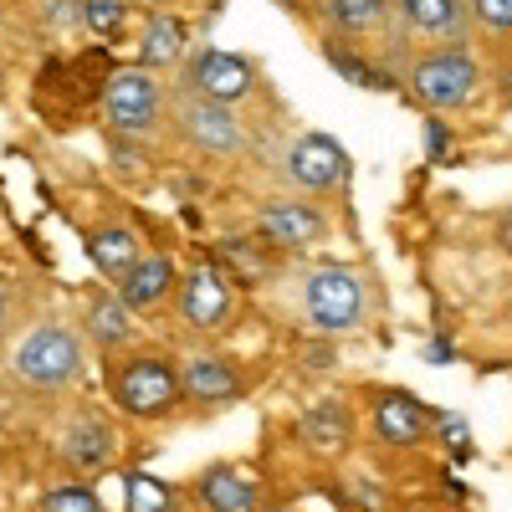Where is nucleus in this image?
Segmentation results:
<instances>
[{
	"label": "nucleus",
	"instance_id": "obj_16",
	"mask_svg": "<svg viewBox=\"0 0 512 512\" xmlns=\"http://www.w3.org/2000/svg\"><path fill=\"white\" fill-rule=\"evenodd\" d=\"M195 512H262V487H256L236 461H216L190 477L185 487Z\"/></svg>",
	"mask_w": 512,
	"mask_h": 512
},
{
	"label": "nucleus",
	"instance_id": "obj_22",
	"mask_svg": "<svg viewBox=\"0 0 512 512\" xmlns=\"http://www.w3.org/2000/svg\"><path fill=\"white\" fill-rule=\"evenodd\" d=\"M190 52V21L180 11H149L139 31V67L149 72H175Z\"/></svg>",
	"mask_w": 512,
	"mask_h": 512
},
{
	"label": "nucleus",
	"instance_id": "obj_17",
	"mask_svg": "<svg viewBox=\"0 0 512 512\" xmlns=\"http://www.w3.org/2000/svg\"><path fill=\"white\" fill-rule=\"evenodd\" d=\"M390 6L410 36L441 41V47H466V36H472V6L466 0H390Z\"/></svg>",
	"mask_w": 512,
	"mask_h": 512
},
{
	"label": "nucleus",
	"instance_id": "obj_23",
	"mask_svg": "<svg viewBox=\"0 0 512 512\" xmlns=\"http://www.w3.org/2000/svg\"><path fill=\"white\" fill-rule=\"evenodd\" d=\"M390 0H313V16L333 36H369L390 21Z\"/></svg>",
	"mask_w": 512,
	"mask_h": 512
},
{
	"label": "nucleus",
	"instance_id": "obj_33",
	"mask_svg": "<svg viewBox=\"0 0 512 512\" xmlns=\"http://www.w3.org/2000/svg\"><path fill=\"white\" fill-rule=\"evenodd\" d=\"M420 354H425V364H451V344H446V338H436V344H425Z\"/></svg>",
	"mask_w": 512,
	"mask_h": 512
},
{
	"label": "nucleus",
	"instance_id": "obj_26",
	"mask_svg": "<svg viewBox=\"0 0 512 512\" xmlns=\"http://www.w3.org/2000/svg\"><path fill=\"white\" fill-rule=\"evenodd\" d=\"M21 323H26V277L0 272V369H6V354L16 344Z\"/></svg>",
	"mask_w": 512,
	"mask_h": 512
},
{
	"label": "nucleus",
	"instance_id": "obj_5",
	"mask_svg": "<svg viewBox=\"0 0 512 512\" xmlns=\"http://www.w3.org/2000/svg\"><path fill=\"white\" fill-rule=\"evenodd\" d=\"M118 451H123V431L118 420L93 405V400H77L72 410L57 415V431H52V456L67 477H103L118 466Z\"/></svg>",
	"mask_w": 512,
	"mask_h": 512
},
{
	"label": "nucleus",
	"instance_id": "obj_9",
	"mask_svg": "<svg viewBox=\"0 0 512 512\" xmlns=\"http://www.w3.org/2000/svg\"><path fill=\"white\" fill-rule=\"evenodd\" d=\"M246 231H256L267 246L292 256V262L333 241V221H328V210L313 195H272V200H262L251 210Z\"/></svg>",
	"mask_w": 512,
	"mask_h": 512
},
{
	"label": "nucleus",
	"instance_id": "obj_15",
	"mask_svg": "<svg viewBox=\"0 0 512 512\" xmlns=\"http://www.w3.org/2000/svg\"><path fill=\"white\" fill-rule=\"evenodd\" d=\"M113 287H118V297H123V303L134 308L139 318H154V313H164L169 303H175L180 267H175V256H169V251H144Z\"/></svg>",
	"mask_w": 512,
	"mask_h": 512
},
{
	"label": "nucleus",
	"instance_id": "obj_7",
	"mask_svg": "<svg viewBox=\"0 0 512 512\" xmlns=\"http://www.w3.org/2000/svg\"><path fill=\"white\" fill-rule=\"evenodd\" d=\"M180 390L190 415H221L256 390V369L226 354V344H200L180 354Z\"/></svg>",
	"mask_w": 512,
	"mask_h": 512
},
{
	"label": "nucleus",
	"instance_id": "obj_28",
	"mask_svg": "<svg viewBox=\"0 0 512 512\" xmlns=\"http://www.w3.org/2000/svg\"><path fill=\"white\" fill-rule=\"evenodd\" d=\"M128 31V0H82V36L118 41Z\"/></svg>",
	"mask_w": 512,
	"mask_h": 512
},
{
	"label": "nucleus",
	"instance_id": "obj_25",
	"mask_svg": "<svg viewBox=\"0 0 512 512\" xmlns=\"http://www.w3.org/2000/svg\"><path fill=\"white\" fill-rule=\"evenodd\" d=\"M36 512H108L88 477H62L36 497Z\"/></svg>",
	"mask_w": 512,
	"mask_h": 512
},
{
	"label": "nucleus",
	"instance_id": "obj_39",
	"mask_svg": "<svg viewBox=\"0 0 512 512\" xmlns=\"http://www.w3.org/2000/svg\"><path fill=\"white\" fill-rule=\"evenodd\" d=\"M149 6H154V0H149Z\"/></svg>",
	"mask_w": 512,
	"mask_h": 512
},
{
	"label": "nucleus",
	"instance_id": "obj_1",
	"mask_svg": "<svg viewBox=\"0 0 512 512\" xmlns=\"http://www.w3.org/2000/svg\"><path fill=\"white\" fill-rule=\"evenodd\" d=\"M282 292L297 328L308 338H354L374 323V308H379L369 272L349 262H308V256H297L282 272Z\"/></svg>",
	"mask_w": 512,
	"mask_h": 512
},
{
	"label": "nucleus",
	"instance_id": "obj_10",
	"mask_svg": "<svg viewBox=\"0 0 512 512\" xmlns=\"http://www.w3.org/2000/svg\"><path fill=\"white\" fill-rule=\"evenodd\" d=\"M282 180L292 195H344L349 180H354V159L349 149L318 134V128H303V134H292V144L282 149Z\"/></svg>",
	"mask_w": 512,
	"mask_h": 512
},
{
	"label": "nucleus",
	"instance_id": "obj_21",
	"mask_svg": "<svg viewBox=\"0 0 512 512\" xmlns=\"http://www.w3.org/2000/svg\"><path fill=\"white\" fill-rule=\"evenodd\" d=\"M82 251H88V262H93V272L103 282H118L149 246L128 221H103V226H93L88 236H82Z\"/></svg>",
	"mask_w": 512,
	"mask_h": 512
},
{
	"label": "nucleus",
	"instance_id": "obj_35",
	"mask_svg": "<svg viewBox=\"0 0 512 512\" xmlns=\"http://www.w3.org/2000/svg\"><path fill=\"white\" fill-rule=\"evenodd\" d=\"M0 241H6V205H0Z\"/></svg>",
	"mask_w": 512,
	"mask_h": 512
},
{
	"label": "nucleus",
	"instance_id": "obj_11",
	"mask_svg": "<svg viewBox=\"0 0 512 512\" xmlns=\"http://www.w3.org/2000/svg\"><path fill=\"white\" fill-rule=\"evenodd\" d=\"M169 123H175V134L205 154V159H241L251 149V134L236 108L226 103H210V98H195V93H180L169 103Z\"/></svg>",
	"mask_w": 512,
	"mask_h": 512
},
{
	"label": "nucleus",
	"instance_id": "obj_37",
	"mask_svg": "<svg viewBox=\"0 0 512 512\" xmlns=\"http://www.w3.org/2000/svg\"><path fill=\"white\" fill-rule=\"evenodd\" d=\"M0 98H6V67H0Z\"/></svg>",
	"mask_w": 512,
	"mask_h": 512
},
{
	"label": "nucleus",
	"instance_id": "obj_29",
	"mask_svg": "<svg viewBox=\"0 0 512 512\" xmlns=\"http://www.w3.org/2000/svg\"><path fill=\"white\" fill-rule=\"evenodd\" d=\"M431 441H441V451H446L456 466H466V461L477 456V436H472V425H466L456 410H441V405H436V436H431Z\"/></svg>",
	"mask_w": 512,
	"mask_h": 512
},
{
	"label": "nucleus",
	"instance_id": "obj_30",
	"mask_svg": "<svg viewBox=\"0 0 512 512\" xmlns=\"http://www.w3.org/2000/svg\"><path fill=\"white\" fill-rule=\"evenodd\" d=\"M41 26H47L52 36L82 31V0H41Z\"/></svg>",
	"mask_w": 512,
	"mask_h": 512
},
{
	"label": "nucleus",
	"instance_id": "obj_13",
	"mask_svg": "<svg viewBox=\"0 0 512 512\" xmlns=\"http://www.w3.org/2000/svg\"><path fill=\"white\" fill-rule=\"evenodd\" d=\"M139 323H144V318L123 303L113 282H108V287H82V292H77V328H82V338H88L93 354L113 359V354L139 349V338H144Z\"/></svg>",
	"mask_w": 512,
	"mask_h": 512
},
{
	"label": "nucleus",
	"instance_id": "obj_34",
	"mask_svg": "<svg viewBox=\"0 0 512 512\" xmlns=\"http://www.w3.org/2000/svg\"><path fill=\"white\" fill-rule=\"evenodd\" d=\"M497 246L512 251V210H502V216H497Z\"/></svg>",
	"mask_w": 512,
	"mask_h": 512
},
{
	"label": "nucleus",
	"instance_id": "obj_8",
	"mask_svg": "<svg viewBox=\"0 0 512 512\" xmlns=\"http://www.w3.org/2000/svg\"><path fill=\"white\" fill-rule=\"evenodd\" d=\"M103 134H128V139H159L169 123V93L159 72L149 67H118L103 88Z\"/></svg>",
	"mask_w": 512,
	"mask_h": 512
},
{
	"label": "nucleus",
	"instance_id": "obj_2",
	"mask_svg": "<svg viewBox=\"0 0 512 512\" xmlns=\"http://www.w3.org/2000/svg\"><path fill=\"white\" fill-rule=\"evenodd\" d=\"M88 379V338L77 323L41 313L26 323V333H16V344L6 354V390L52 405L62 395H72Z\"/></svg>",
	"mask_w": 512,
	"mask_h": 512
},
{
	"label": "nucleus",
	"instance_id": "obj_4",
	"mask_svg": "<svg viewBox=\"0 0 512 512\" xmlns=\"http://www.w3.org/2000/svg\"><path fill=\"white\" fill-rule=\"evenodd\" d=\"M175 333L190 349L200 344H226L231 328L241 323V282L216 262V256H195V262L180 272V292L175 303Z\"/></svg>",
	"mask_w": 512,
	"mask_h": 512
},
{
	"label": "nucleus",
	"instance_id": "obj_3",
	"mask_svg": "<svg viewBox=\"0 0 512 512\" xmlns=\"http://www.w3.org/2000/svg\"><path fill=\"white\" fill-rule=\"evenodd\" d=\"M103 384L113 410H123L139 425H164L185 415V390H180V359L164 349H128L103 359Z\"/></svg>",
	"mask_w": 512,
	"mask_h": 512
},
{
	"label": "nucleus",
	"instance_id": "obj_14",
	"mask_svg": "<svg viewBox=\"0 0 512 512\" xmlns=\"http://www.w3.org/2000/svg\"><path fill=\"white\" fill-rule=\"evenodd\" d=\"M436 436V405L415 400L410 390H374L369 400V441L379 451H415Z\"/></svg>",
	"mask_w": 512,
	"mask_h": 512
},
{
	"label": "nucleus",
	"instance_id": "obj_36",
	"mask_svg": "<svg viewBox=\"0 0 512 512\" xmlns=\"http://www.w3.org/2000/svg\"><path fill=\"white\" fill-rule=\"evenodd\" d=\"M507 333H512V292H507Z\"/></svg>",
	"mask_w": 512,
	"mask_h": 512
},
{
	"label": "nucleus",
	"instance_id": "obj_31",
	"mask_svg": "<svg viewBox=\"0 0 512 512\" xmlns=\"http://www.w3.org/2000/svg\"><path fill=\"white\" fill-rule=\"evenodd\" d=\"M466 6H472V21L492 36H512V0H466Z\"/></svg>",
	"mask_w": 512,
	"mask_h": 512
},
{
	"label": "nucleus",
	"instance_id": "obj_32",
	"mask_svg": "<svg viewBox=\"0 0 512 512\" xmlns=\"http://www.w3.org/2000/svg\"><path fill=\"white\" fill-rule=\"evenodd\" d=\"M425 159H431V164L451 159V128L441 118H431V113H425Z\"/></svg>",
	"mask_w": 512,
	"mask_h": 512
},
{
	"label": "nucleus",
	"instance_id": "obj_20",
	"mask_svg": "<svg viewBox=\"0 0 512 512\" xmlns=\"http://www.w3.org/2000/svg\"><path fill=\"white\" fill-rule=\"evenodd\" d=\"M297 436H303V446L323 461H338L349 446H354V405L344 395H328L318 405L303 410V420H297Z\"/></svg>",
	"mask_w": 512,
	"mask_h": 512
},
{
	"label": "nucleus",
	"instance_id": "obj_19",
	"mask_svg": "<svg viewBox=\"0 0 512 512\" xmlns=\"http://www.w3.org/2000/svg\"><path fill=\"white\" fill-rule=\"evenodd\" d=\"M318 57L328 62V72H333L338 82H349V88H364V93H395V88H400V77L384 72V67L359 47V36H333V31H323Z\"/></svg>",
	"mask_w": 512,
	"mask_h": 512
},
{
	"label": "nucleus",
	"instance_id": "obj_38",
	"mask_svg": "<svg viewBox=\"0 0 512 512\" xmlns=\"http://www.w3.org/2000/svg\"><path fill=\"white\" fill-rule=\"evenodd\" d=\"M267 512H287V507H267Z\"/></svg>",
	"mask_w": 512,
	"mask_h": 512
},
{
	"label": "nucleus",
	"instance_id": "obj_6",
	"mask_svg": "<svg viewBox=\"0 0 512 512\" xmlns=\"http://www.w3.org/2000/svg\"><path fill=\"white\" fill-rule=\"evenodd\" d=\"M482 62L472 47H431L420 52L405 72V93L425 108V113H456L482 93Z\"/></svg>",
	"mask_w": 512,
	"mask_h": 512
},
{
	"label": "nucleus",
	"instance_id": "obj_18",
	"mask_svg": "<svg viewBox=\"0 0 512 512\" xmlns=\"http://www.w3.org/2000/svg\"><path fill=\"white\" fill-rule=\"evenodd\" d=\"M216 262L241 282V292H251V287H277L292 256H282L277 246H267L256 231H246V236H226L216 246Z\"/></svg>",
	"mask_w": 512,
	"mask_h": 512
},
{
	"label": "nucleus",
	"instance_id": "obj_12",
	"mask_svg": "<svg viewBox=\"0 0 512 512\" xmlns=\"http://www.w3.org/2000/svg\"><path fill=\"white\" fill-rule=\"evenodd\" d=\"M256 88H262V72H256V62L241 57V52H226V47H200V52L185 62V77H180V93L226 103V108L251 103Z\"/></svg>",
	"mask_w": 512,
	"mask_h": 512
},
{
	"label": "nucleus",
	"instance_id": "obj_24",
	"mask_svg": "<svg viewBox=\"0 0 512 512\" xmlns=\"http://www.w3.org/2000/svg\"><path fill=\"white\" fill-rule=\"evenodd\" d=\"M185 492L149 472H123V512H185Z\"/></svg>",
	"mask_w": 512,
	"mask_h": 512
},
{
	"label": "nucleus",
	"instance_id": "obj_27",
	"mask_svg": "<svg viewBox=\"0 0 512 512\" xmlns=\"http://www.w3.org/2000/svg\"><path fill=\"white\" fill-rule=\"evenodd\" d=\"M103 149H108V164L118 180H144L149 164H154V149L149 139H128V134H103Z\"/></svg>",
	"mask_w": 512,
	"mask_h": 512
}]
</instances>
